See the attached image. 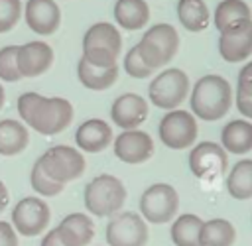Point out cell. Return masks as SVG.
<instances>
[{"label":"cell","mask_w":252,"mask_h":246,"mask_svg":"<svg viewBox=\"0 0 252 246\" xmlns=\"http://www.w3.org/2000/svg\"><path fill=\"white\" fill-rule=\"evenodd\" d=\"M22 18V0H0V33L10 31Z\"/></svg>","instance_id":"4dcf8cb0"},{"label":"cell","mask_w":252,"mask_h":246,"mask_svg":"<svg viewBox=\"0 0 252 246\" xmlns=\"http://www.w3.org/2000/svg\"><path fill=\"white\" fill-rule=\"evenodd\" d=\"M39 246H65V244H63V242H61V238L57 236V230H55V228H51V230H47V232L43 234V238H41Z\"/></svg>","instance_id":"d590c367"},{"label":"cell","mask_w":252,"mask_h":246,"mask_svg":"<svg viewBox=\"0 0 252 246\" xmlns=\"http://www.w3.org/2000/svg\"><path fill=\"white\" fill-rule=\"evenodd\" d=\"M37 163L53 181L61 185L79 179L87 169V159L81 154V150L65 144L51 146L49 150H45L37 157Z\"/></svg>","instance_id":"52a82bcc"},{"label":"cell","mask_w":252,"mask_h":246,"mask_svg":"<svg viewBox=\"0 0 252 246\" xmlns=\"http://www.w3.org/2000/svg\"><path fill=\"white\" fill-rule=\"evenodd\" d=\"M51 220L47 203L39 197H22L12 209V226L18 234L32 238L41 234Z\"/></svg>","instance_id":"8fae6325"},{"label":"cell","mask_w":252,"mask_h":246,"mask_svg":"<svg viewBox=\"0 0 252 246\" xmlns=\"http://www.w3.org/2000/svg\"><path fill=\"white\" fill-rule=\"evenodd\" d=\"M201 226H203V218L193 215V213H185L173 218L171 224V240L175 246H199V234H201Z\"/></svg>","instance_id":"4316f807"},{"label":"cell","mask_w":252,"mask_h":246,"mask_svg":"<svg viewBox=\"0 0 252 246\" xmlns=\"http://www.w3.org/2000/svg\"><path fill=\"white\" fill-rule=\"evenodd\" d=\"M53 47L45 41H28L18 45V71L22 77H39L53 65Z\"/></svg>","instance_id":"2e32d148"},{"label":"cell","mask_w":252,"mask_h":246,"mask_svg":"<svg viewBox=\"0 0 252 246\" xmlns=\"http://www.w3.org/2000/svg\"><path fill=\"white\" fill-rule=\"evenodd\" d=\"M112 140H114L112 128L102 118H89L75 132V144L85 154H98Z\"/></svg>","instance_id":"ac0fdd59"},{"label":"cell","mask_w":252,"mask_h":246,"mask_svg":"<svg viewBox=\"0 0 252 246\" xmlns=\"http://www.w3.org/2000/svg\"><path fill=\"white\" fill-rule=\"evenodd\" d=\"M177 20L181 28L191 33H199L211 26V12L205 0H179L177 2Z\"/></svg>","instance_id":"cb8c5ba5"},{"label":"cell","mask_w":252,"mask_h":246,"mask_svg":"<svg viewBox=\"0 0 252 246\" xmlns=\"http://www.w3.org/2000/svg\"><path fill=\"white\" fill-rule=\"evenodd\" d=\"M114 20L122 30H142L150 22V6L146 0H116Z\"/></svg>","instance_id":"44dd1931"},{"label":"cell","mask_w":252,"mask_h":246,"mask_svg":"<svg viewBox=\"0 0 252 246\" xmlns=\"http://www.w3.org/2000/svg\"><path fill=\"white\" fill-rule=\"evenodd\" d=\"M226 191L236 201L252 199V159H238L226 177Z\"/></svg>","instance_id":"d4e9b609"},{"label":"cell","mask_w":252,"mask_h":246,"mask_svg":"<svg viewBox=\"0 0 252 246\" xmlns=\"http://www.w3.org/2000/svg\"><path fill=\"white\" fill-rule=\"evenodd\" d=\"M8 201H10V193H8V187L4 185V181H0V213L8 207Z\"/></svg>","instance_id":"8d00e7d4"},{"label":"cell","mask_w":252,"mask_h":246,"mask_svg":"<svg viewBox=\"0 0 252 246\" xmlns=\"http://www.w3.org/2000/svg\"><path fill=\"white\" fill-rule=\"evenodd\" d=\"M236 92L238 94H244V96H252V61L244 63L242 69L238 71Z\"/></svg>","instance_id":"d6a6232c"},{"label":"cell","mask_w":252,"mask_h":246,"mask_svg":"<svg viewBox=\"0 0 252 246\" xmlns=\"http://www.w3.org/2000/svg\"><path fill=\"white\" fill-rule=\"evenodd\" d=\"M191 114L205 122H217L224 118L232 106L230 83L220 75H205L197 79L189 91Z\"/></svg>","instance_id":"7a4b0ae2"},{"label":"cell","mask_w":252,"mask_h":246,"mask_svg":"<svg viewBox=\"0 0 252 246\" xmlns=\"http://www.w3.org/2000/svg\"><path fill=\"white\" fill-rule=\"evenodd\" d=\"M228 167V155L217 142H199L191 148L189 169L197 179L213 181L220 177Z\"/></svg>","instance_id":"7c38bea8"},{"label":"cell","mask_w":252,"mask_h":246,"mask_svg":"<svg viewBox=\"0 0 252 246\" xmlns=\"http://www.w3.org/2000/svg\"><path fill=\"white\" fill-rule=\"evenodd\" d=\"M189 91H191V85H189V77L185 75V71L177 67H169V69L159 71L152 79L148 87V98L156 108L173 110L183 104Z\"/></svg>","instance_id":"8992f818"},{"label":"cell","mask_w":252,"mask_h":246,"mask_svg":"<svg viewBox=\"0 0 252 246\" xmlns=\"http://www.w3.org/2000/svg\"><path fill=\"white\" fill-rule=\"evenodd\" d=\"M24 20L33 33L51 35L61 24V10L55 0H28L24 6Z\"/></svg>","instance_id":"e0dca14e"},{"label":"cell","mask_w":252,"mask_h":246,"mask_svg":"<svg viewBox=\"0 0 252 246\" xmlns=\"http://www.w3.org/2000/svg\"><path fill=\"white\" fill-rule=\"evenodd\" d=\"M124 71H126L132 79H148L150 75H154V71L142 61V57H140L136 45H132V47L126 51V55H124Z\"/></svg>","instance_id":"1f68e13d"},{"label":"cell","mask_w":252,"mask_h":246,"mask_svg":"<svg viewBox=\"0 0 252 246\" xmlns=\"http://www.w3.org/2000/svg\"><path fill=\"white\" fill-rule=\"evenodd\" d=\"M159 140L169 150H187L195 146L199 136V122L197 118L183 108L167 110L158 126Z\"/></svg>","instance_id":"ba28073f"},{"label":"cell","mask_w":252,"mask_h":246,"mask_svg":"<svg viewBox=\"0 0 252 246\" xmlns=\"http://www.w3.org/2000/svg\"><path fill=\"white\" fill-rule=\"evenodd\" d=\"M77 77H79L81 85L89 91H106L118 81V65L96 67L81 57L77 63Z\"/></svg>","instance_id":"7402d4cb"},{"label":"cell","mask_w":252,"mask_h":246,"mask_svg":"<svg viewBox=\"0 0 252 246\" xmlns=\"http://www.w3.org/2000/svg\"><path fill=\"white\" fill-rule=\"evenodd\" d=\"M219 53L226 63H240L252 55V18L238 20L220 31Z\"/></svg>","instance_id":"4fadbf2b"},{"label":"cell","mask_w":252,"mask_h":246,"mask_svg":"<svg viewBox=\"0 0 252 246\" xmlns=\"http://www.w3.org/2000/svg\"><path fill=\"white\" fill-rule=\"evenodd\" d=\"M122 51L120 30L110 22L93 24L83 35V59L96 67L118 65V55Z\"/></svg>","instance_id":"3957f363"},{"label":"cell","mask_w":252,"mask_h":246,"mask_svg":"<svg viewBox=\"0 0 252 246\" xmlns=\"http://www.w3.org/2000/svg\"><path fill=\"white\" fill-rule=\"evenodd\" d=\"M114 155L130 165H138L148 161L154 155V140L144 130H122L112 140Z\"/></svg>","instance_id":"5bb4252c"},{"label":"cell","mask_w":252,"mask_h":246,"mask_svg":"<svg viewBox=\"0 0 252 246\" xmlns=\"http://www.w3.org/2000/svg\"><path fill=\"white\" fill-rule=\"evenodd\" d=\"M4 102H6V92H4V87L0 85V110L4 108Z\"/></svg>","instance_id":"74e56055"},{"label":"cell","mask_w":252,"mask_h":246,"mask_svg":"<svg viewBox=\"0 0 252 246\" xmlns=\"http://www.w3.org/2000/svg\"><path fill=\"white\" fill-rule=\"evenodd\" d=\"M236 108L238 112L246 118V120H252V96H244V94H238L236 92Z\"/></svg>","instance_id":"e575fe53"},{"label":"cell","mask_w":252,"mask_h":246,"mask_svg":"<svg viewBox=\"0 0 252 246\" xmlns=\"http://www.w3.org/2000/svg\"><path fill=\"white\" fill-rule=\"evenodd\" d=\"M220 146L226 154L242 155L252 152V122L246 118L230 120L220 130Z\"/></svg>","instance_id":"ffe728a7"},{"label":"cell","mask_w":252,"mask_h":246,"mask_svg":"<svg viewBox=\"0 0 252 246\" xmlns=\"http://www.w3.org/2000/svg\"><path fill=\"white\" fill-rule=\"evenodd\" d=\"M179 195L167 183L150 185L140 197V215L146 222L163 224L177 216Z\"/></svg>","instance_id":"9c48e42d"},{"label":"cell","mask_w":252,"mask_h":246,"mask_svg":"<svg viewBox=\"0 0 252 246\" xmlns=\"http://www.w3.org/2000/svg\"><path fill=\"white\" fill-rule=\"evenodd\" d=\"M236 240L234 224L226 218H211L203 220L199 246H232Z\"/></svg>","instance_id":"484cf974"},{"label":"cell","mask_w":252,"mask_h":246,"mask_svg":"<svg viewBox=\"0 0 252 246\" xmlns=\"http://www.w3.org/2000/svg\"><path fill=\"white\" fill-rule=\"evenodd\" d=\"M244 18H252V10L244 0H220L213 12V24L219 31Z\"/></svg>","instance_id":"83f0119b"},{"label":"cell","mask_w":252,"mask_h":246,"mask_svg":"<svg viewBox=\"0 0 252 246\" xmlns=\"http://www.w3.org/2000/svg\"><path fill=\"white\" fill-rule=\"evenodd\" d=\"M16 106L22 122L43 136H55L63 132L75 116L71 100L63 96H43L33 91L22 92Z\"/></svg>","instance_id":"6da1fadb"},{"label":"cell","mask_w":252,"mask_h":246,"mask_svg":"<svg viewBox=\"0 0 252 246\" xmlns=\"http://www.w3.org/2000/svg\"><path fill=\"white\" fill-rule=\"evenodd\" d=\"M30 185H32V189H33L39 197H55V195H59V193L63 191V187H65V185L53 181V179L41 169V165L37 163V159L33 161L32 171H30Z\"/></svg>","instance_id":"f1b7e54d"},{"label":"cell","mask_w":252,"mask_h":246,"mask_svg":"<svg viewBox=\"0 0 252 246\" xmlns=\"http://www.w3.org/2000/svg\"><path fill=\"white\" fill-rule=\"evenodd\" d=\"M30 144V132L24 122L6 118L0 120V155H18Z\"/></svg>","instance_id":"603a6c76"},{"label":"cell","mask_w":252,"mask_h":246,"mask_svg":"<svg viewBox=\"0 0 252 246\" xmlns=\"http://www.w3.org/2000/svg\"><path fill=\"white\" fill-rule=\"evenodd\" d=\"M83 203L93 216H112L126 203V187L116 175H96L87 183Z\"/></svg>","instance_id":"277c9868"},{"label":"cell","mask_w":252,"mask_h":246,"mask_svg":"<svg viewBox=\"0 0 252 246\" xmlns=\"http://www.w3.org/2000/svg\"><path fill=\"white\" fill-rule=\"evenodd\" d=\"M18 45H4L0 49V79L6 83H16L22 79L18 71Z\"/></svg>","instance_id":"f546056e"},{"label":"cell","mask_w":252,"mask_h":246,"mask_svg":"<svg viewBox=\"0 0 252 246\" xmlns=\"http://www.w3.org/2000/svg\"><path fill=\"white\" fill-rule=\"evenodd\" d=\"M148 114V100L138 92H124L118 98H114L110 106V118L122 130H136L140 124L146 122Z\"/></svg>","instance_id":"9a60e30c"},{"label":"cell","mask_w":252,"mask_h":246,"mask_svg":"<svg viewBox=\"0 0 252 246\" xmlns=\"http://www.w3.org/2000/svg\"><path fill=\"white\" fill-rule=\"evenodd\" d=\"M148 234V222L134 211L112 215L104 232L108 246H146Z\"/></svg>","instance_id":"30bf717a"},{"label":"cell","mask_w":252,"mask_h":246,"mask_svg":"<svg viewBox=\"0 0 252 246\" xmlns=\"http://www.w3.org/2000/svg\"><path fill=\"white\" fill-rule=\"evenodd\" d=\"M0 246H18V232L8 220H0Z\"/></svg>","instance_id":"836d02e7"},{"label":"cell","mask_w":252,"mask_h":246,"mask_svg":"<svg viewBox=\"0 0 252 246\" xmlns=\"http://www.w3.org/2000/svg\"><path fill=\"white\" fill-rule=\"evenodd\" d=\"M136 49L152 71L161 69L177 55L179 33L171 24H156L144 31L142 39L136 43Z\"/></svg>","instance_id":"5b68a950"},{"label":"cell","mask_w":252,"mask_h":246,"mask_svg":"<svg viewBox=\"0 0 252 246\" xmlns=\"http://www.w3.org/2000/svg\"><path fill=\"white\" fill-rule=\"evenodd\" d=\"M57 236L65 246H89L94 238V224L93 218L85 213H71L61 218L55 226Z\"/></svg>","instance_id":"d6986e66"}]
</instances>
